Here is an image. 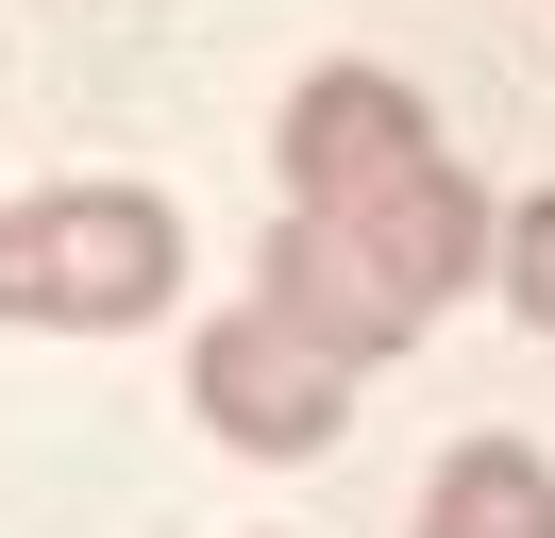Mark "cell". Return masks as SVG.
Masks as SVG:
<instances>
[{
  "mask_svg": "<svg viewBox=\"0 0 555 538\" xmlns=\"http://www.w3.org/2000/svg\"><path fill=\"white\" fill-rule=\"evenodd\" d=\"M421 538H555V471L521 437H454L438 488H421Z\"/></svg>",
  "mask_w": 555,
  "mask_h": 538,
  "instance_id": "5b68a950",
  "label": "cell"
},
{
  "mask_svg": "<svg viewBox=\"0 0 555 538\" xmlns=\"http://www.w3.org/2000/svg\"><path fill=\"white\" fill-rule=\"evenodd\" d=\"M185 286V219L152 185H51L0 202V320L17 336H135Z\"/></svg>",
  "mask_w": 555,
  "mask_h": 538,
  "instance_id": "7a4b0ae2",
  "label": "cell"
},
{
  "mask_svg": "<svg viewBox=\"0 0 555 538\" xmlns=\"http://www.w3.org/2000/svg\"><path fill=\"white\" fill-rule=\"evenodd\" d=\"M488 269H505V303H521V320L555 336V185H539V202L505 219V253H488Z\"/></svg>",
  "mask_w": 555,
  "mask_h": 538,
  "instance_id": "8992f818",
  "label": "cell"
},
{
  "mask_svg": "<svg viewBox=\"0 0 555 538\" xmlns=\"http://www.w3.org/2000/svg\"><path fill=\"white\" fill-rule=\"evenodd\" d=\"M286 219L337 235L404 320H438V303L488 286V253H505L488 202H472V168L421 118V85H387V67H320V85L286 101Z\"/></svg>",
  "mask_w": 555,
  "mask_h": 538,
  "instance_id": "6da1fadb",
  "label": "cell"
},
{
  "mask_svg": "<svg viewBox=\"0 0 555 538\" xmlns=\"http://www.w3.org/2000/svg\"><path fill=\"white\" fill-rule=\"evenodd\" d=\"M253 286H270V303H304V320H320V336H337V354H371V370H387V354H404V336H421V320H404V303H387V286H371V269H353V253H337V235H304V219H286V235H270V253H253Z\"/></svg>",
  "mask_w": 555,
  "mask_h": 538,
  "instance_id": "277c9868",
  "label": "cell"
},
{
  "mask_svg": "<svg viewBox=\"0 0 555 538\" xmlns=\"http://www.w3.org/2000/svg\"><path fill=\"white\" fill-rule=\"evenodd\" d=\"M353 370H371V354H337L304 303L236 286V303L203 320V354H185V404H203L236 454H320V437H337V404H353Z\"/></svg>",
  "mask_w": 555,
  "mask_h": 538,
  "instance_id": "3957f363",
  "label": "cell"
}]
</instances>
